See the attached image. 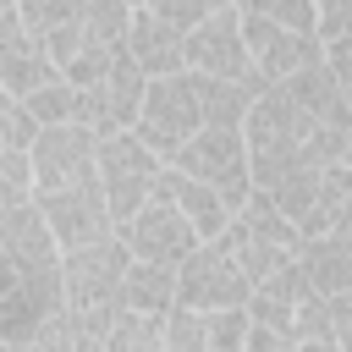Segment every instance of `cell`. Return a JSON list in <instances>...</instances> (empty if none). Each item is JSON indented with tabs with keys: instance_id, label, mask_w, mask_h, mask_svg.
Returning a JSON list of instances; mask_svg holds the SVG:
<instances>
[{
	"instance_id": "cell-16",
	"label": "cell",
	"mask_w": 352,
	"mask_h": 352,
	"mask_svg": "<svg viewBox=\"0 0 352 352\" xmlns=\"http://www.w3.org/2000/svg\"><path fill=\"white\" fill-rule=\"evenodd\" d=\"M126 55L143 66V77H170V72H187L182 66V28L165 22L154 6H132V22H126Z\"/></svg>"
},
{
	"instance_id": "cell-36",
	"label": "cell",
	"mask_w": 352,
	"mask_h": 352,
	"mask_svg": "<svg viewBox=\"0 0 352 352\" xmlns=\"http://www.w3.org/2000/svg\"><path fill=\"white\" fill-rule=\"evenodd\" d=\"M319 60L330 66V77L346 88L352 82V33H336V38H319Z\"/></svg>"
},
{
	"instance_id": "cell-11",
	"label": "cell",
	"mask_w": 352,
	"mask_h": 352,
	"mask_svg": "<svg viewBox=\"0 0 352 352\" xmlns=\"http://www.w3.org/2000/svg\"><path fill=\"white\" fill-rule=\"evenodd\" d=\"M116 236L126 242L132 258H154V264H182L204 242L192 231V220L170 198H160V192H148V204H138L126 220H116Z\"/></svg>"
},
{
	"instance_id": "cell-27",
	"label": "cell",
	"mask_w": 352,
	"mask_h": 352,
	"mask_svg": "<svg viewBox=\"0 0 352 352\" xmlns=\"http://www.w3.org/2000/svg\"><path fill=\"white\" fill-rule=\"evenodd\" d=\"M292 346H336V330H330V297L324 292H302V302L292 308Z\"/></svg>"
},
{
	"instance_id": "cell-4",
	"label": "cell",
	"mask_w": 352,
	"mask_h": 352,
	"mask_svg": "<svg viewBox=\"0 0 352 352\" xmlns=\"http://www.w3.org/2000/svg\"><path fill=\"white\" fill-rule=\"evenodd\" d=\"M170 165L187 170V176H198V182H209L231 209L253 192V170H248V138H242V126H214V121H204V126L170 154Z\"/></svg>"
},
{
	"instance_id": "cell-3",
	"label": "cell",
	"mask_w": 352,
	"mask_h": 352,
	"mask_svg": "<svg viewBox=\"0 0 352 352\" xmlns=\"http://www.w3.org/2000/svg\"><path fill=\"white\" fill-rule=\"evenodd\" d=\"M220 236L231 242V253H236V264L253 275V286H258L264 275H275L286 258H297V248H302V231L275 209V198H270L264 187H253V192L236 204V214H231V226H226Z\"/></svg>"
},
{
	"instance_id": "cell-22",
	"label": "cell",
	"mask_w": 352,
	"mask_h": 352,
	"mask_svg": "<svg viewBox=\"0 0 352 352\" xmlns=\"http://www.w3.org/2000/svg\"><path fill=\"white\" fill-rule=\"evenodd\" d=\"M121 302L143 308V314H165L176 302V264H154V258H132L126 280H121Z\"/></svg>"
},
{
	"instance_id": "cell-19",
	"label": "cell",
	"mask_w": 352,
	"mask_h": 352,
	"mask_svg": "<svg viewBox=\"0 0 352 352\" xmlns=\"http://www.w3.org/2000/svg\"><path fill=\"white\" fill-rule=\"evenodd\" d=\"M280 88L314 116V121H336V126H352V104H346V88L330 77V66L324 60H308L302 72H292V77H280Z\"/></svg>"
},
{
	"instance_id": "cell-24",
	"label": "cell",
	"mask_w": 352,
	"mask_h": 352,
	"mask_svg": "<svg viewBox=\"0 0 352 352\" xmlns=\"http://www.w3.org/2000/svg\"><path fill=\"white\" fill-rule=\"evenodd\" d=\"M104 352H165V330H160V314H143V308H116L110 330H104Z\"/></svg>"
},
{
	"instance_id": "cell-13",
	"label": "cell",
	"mask_w": 352,
	"mask_h": 352,
	"mask_svg": "<svg viewBox=\"0 0 352 352\" xmlns=\"http://www.w3.org/2000/svg\"><path fill=\"white\" fill-rule=\"evenodd\" d=\"M143 82H148L143 66H138V60L126 55V44H121V55L110 60V72L77 88V121L94 126L99 138L132 126V116H138V104H143Z\"/></svg>"
},
{
	"instance_id": "cell-6",
	"label": "cell",
	"mask_w": 352,
	"mask_h": 352,
	"mask_svg": "<svg viewBox=\"0 0 352 352\" xmlns=\"http://www.w3.org/2000/svg\"><path fill=\"white\" fill-rule=\"evenodd\" d=\"M198 126H204V116H198L192 72H170V77H148V82H143V104H138V116H132V132H138L160 160H170Z\"/></svg>"
},
{
	"instance_id": "cell-23",
	"label": "cell",
	"mask_w": 352,
	"mask_h": 352,
	"mask_svg": "<svg viewBox=\"0 0 352 352\" xmlns=\"http://www.w3.org/2000/svg\"><path fill=\"white\" fill-rule=\"evenodd\" d=\"M50 308H60V302H44L33 286L16 280L11 292H0V341H6V346H33L38 319H44Z\"/></svg>"
},
{
	"instance_id": "cell-35",
	"label": "cell",
	"mask_w": 352,
	"mask_h": 352,
	"mask_svg": "<svg viewBox=\"0 0 352 352\" xmlns=\"http://www.w3.org/2000/svg\"><path fill=\"white\" fill-rule=\"evenodd\" d=\"M314 33L319 38L352 33V0H314Z\"/></svg>"
},
{
	"instance_id": "cell-42",
	"label": "cell",
	"mask_w": 352,
	"mask_h": 352,
	"mask_svg": "<svg viewBox=\"0 0 352 352\" xmlns=\"http://www.w3.org/2000/svg\"><path fill=\"white\" fill-rule=\"evenodd\" d=\"M126 6H148V0H126Z\"/></svg>"
},
{
	"instance_id": "cell-8",
	"label": "cell",
	"mask_w": 352,
	"mask_h": 352,
	"mask_svg": "<svg viewBox=\"0 0 352 352\" xmlns=\"http://www.w3.org/2000/svg\"><path fill=\"white\" fill-rule=\"evenodd\" d=\"M253 275L236 264L226 236H204L182 264H176V302L187 308H236L248 302Z\"/></svg>"
},
{
	"instance_id": "cell-1",
	"label": "cell",
	"mask_w": 352,
	"mask_h": 352,
	"mask_svg": "<svg viewBox=\"0 0 352 352\" xmlns=\"http://www.w3.org/2000/svg\"><path fill=\"white\" fill-rule=\"evenodd\" d=\"M126 264H132V253H126V242H121L116 231H104V236L77 242V248H66V253H60L66 308L82 319V330H88V341H94V352H104V330H110V319H116V308H121Z\"/></svg>"
},
{
	"instance_id": "cell-18",
	"label": "cell",
	"mask_w": 352,
	"mask_h": 352,
	"mask_svg": "<svg viewBox=\"0 0 352 352\" xmlns=\"http://www.w3.org/2000/svg\"><path fill=\"white\" fill-rule=\"evenodd\" d=\"M297 264H302V275H308L314 292H352V231L330 226V231L302 236Z\"/></svg>"
},
{
	"instance_id": "cell-28",
	"label": "cell",
	"mask_w": 352,
	"mask_h": 352,
	"mask_svg": "<svg viewBox=\"0 0 352 352\" xmlns=\"http://www.w3.org/2000/svg\"><path fill=\"white\" fill-rule=\"evenodd\" d=\"M204 314V352H242L248 341V302L236 308H198Z\"/></svg>"
},
{
	"instance_id": "cell-37",
	"label": "cell",
	"mask_w": 352,
	"mask_h": 352,
	"mask_svg": "<svg viewBox=\"0 0 352 352\" xmlns=\"http://www.w3.org/2000/svg\"><path fill=\"white\" fill-rule=\"evenodd\" d=\"M148 6H154L165 22H176V28H192V22H198V16H209L220 0H148Z\"/></svg>"
},
{
	"instance_id": "cell-21",
	"label": "cell",
	"mask_w": 352,
	"mask_h": 352,
	"mask_svg": "<svg viewBox=\"0 0 352 352\" xmlns=\"http://www.w3.org/2000/svg\"><path fill=\"white\" fill-rule=\"evenodd\" d=\"M44 77H55V60L44 55V44H38V33H16L6 50H0V88H11L16 99L22 94H33Z\"/></svg>"
},
{
	"instance_id": "cell-17",
	"label": "cell",
	"mask_w": 352,
	"mask_h": 352,
	"mask_svg": "<svg viewBox=\"0 0 352 352\" xmlns=\"http://www.w3.org/2000/svg\"><path fill=\"white\" fill-rule=\"evenodd\" d=\"M154 192H160V198H170V204L192 220V231H198V236H220V231L231 226V214H236V209H231V204H226L209 182H198V176H187V170H176L170 160L160 165Z\"/></svg>"
},
{
	"instance_id": "cell-20",
	"label": "cell",
	"mask_w": 352,
	"mask_h": 352,
	"mask_svg": "<svg viewBox=\"0 0 352 352\" xmlns=\"http://www.w3.org/2000/svg\"><path fill=\"white\" fill-rule=\"evenodd\" d=\"M258 88H264L258 72H253V77H204V72H192L198 116L214 121V126H242V116H248V104L258 99Z\"/></svg>"
},
{
	"instance_id": "cell-31",
	"label": "cell",
	"mask_w": 352,
	"mask_h": 352,
	"mask_svg": "<svg viewBox=\"0 0 352 352\" xmlns=\"http://www.w3.org/2000/svg\"><path fill=\"white\" fill-rule=\"evenodd\" d=\"M236 11H253V16H270L280 28H302L314 33V0H231Z\"/></svg>"
},
{
	"instance_id": "cell-25",
	"label": "cell",
	"mask_w": 352,
	"mask_h": 352,
	"mask_svg": "<svg viewBox=\"0 0 352 352\" xmlns=\"http://www.w3.org/2000/svg\"><path fill=\"white\" fill-rule=\"evenodd\" d=\"M22 104H28V116L44 126V121H77V82L66 77V72H55V77H44L33 94H22Z\"/></svg>"
},
{
	"instance_id": "cell-12",
	"label": "cell",
	"mask_w": 352,
	"mask_h": 352,
	"mask_svg": "<svg viewBox=\"0 0 352 352\" xmlns=\"http://www.w3.org/2000/svg\"><path fill=\"white\" fill-rule=\"evenodd\" d=\"M94 148H99V132L82 126V121H44V126H33V138H28L33 192L77 182V176H94Z\"/></svg>"
},
{
	"instance_id": "cell-9",
	"label": "cell",
	"mask_w": 352,
	"mask_h": 352,
	"mask_svg": "<svg viewBox=\"0 0 352 352\" xmlns=\"http://www.w3.org/2000/svg\"><path fill=\"white\" fill-rule=\"evenodd\" d=\"M182 66L204 77H253V55L242 38V11L214 6L192 28H182Z\"/></svg>"
},
{
	"instance_id": "cell-5",
	"label": "cell",
	"mask_w": 352,
	"mask_h": 352,
	"mask_svg": "<svg viewBox=\"0 0 352 352\" xmlns=\"http://www.w3.org/2000/svg\"><path fill=\"white\" fill-rule=\"evenodd\" d=\"M270 198H275V209L302 231V236H314V231H330L336 226V214L352 204V170L336 160V165H297L292 176H280L275 187H270Z\"/></svg>"
},
{
	"instance_id": "cell-38",
	"label": "cell",
	"mask_w": 352,
	"mask_h": 352,
	"mask_svg": "<svg viewBox=\"0 0 352 352\" xmlns=\"http://www.w3.org/2000/svg\"><path fill=\"white\" fill-rule=\"evenodd\" d=\"M330 297V330H336V346L352 352V292H324Z\"/></svg>"
},
{
	"instance_id": "cell-32",
	"label": "cell",
	"mask_w": 352,
	"mask_h": 352,
	"mask_svg": "<svg viewBox=\"0 0 352 352\" xmlns=\"http://www.w3.org/2000/svg\"><path fill=\"white\" fill-rule=\"evenodd\" d=\"M33 116H28V104L11 94V88H0V148H28V138H33Z\"/></svg>"
},
{
	"instance_id": "cell-29",
	"label": "cell",
	"mask_w": 352,
	"mask_h": 352,
	"mask_svg": "<svg viewBox=\"0 0 352 352\" xmlns=\"http://www.w3.org/2000/svg\"><path fill=\"white\" fill-rule=\"evenodd\" d=\"M160 330H165V352H204V314L198 308L170 302L160 314Z\"/></svg>"
},
{
	"instance_id": "cell-2",
	"label": "cell",
	"mask_w": 352,
	"mask_h": 352,
	"mask_svg": "<svg viewBox=\"0 0 352 352\" xmlns=\"http://www.w3.org/2000/svg\"><path fill=\"white\" fill-rule=\"evenodd\" d=\"M314 116L280 88V82H264L258 99L248 104L242 116V138H248V170H253V187H275L280 176H292L302 165V138H308Z\"/></svg>"
},
{
	"instance_id": "cell-26",
	"label": "cell",
	"mask_w": 352,
	"mask_h": 352,
	"mask_svg": "<svg viewBox=\"0 0 352 352\" xmlns=\"http://www.w3.org/2000/svg\"><path fill=\"white\" fill-rule=\"evenodd\" d=\"M126 22H132V6L126 0H82L77 6V28L88 44H121L126 38Z\"/></svg>"
},
{
	"instance_id": "cell-41",
	"label": "cell",
	"mask_w": 352,
	"mask_h": 352,
	"mask_svg": "<svg viewBox=\"0 0 352 352\" xmlns=\"http://www.w3.org/2000/svg\"><path fill=\"white\" fill-rule=\"evenodd\" d=\"M341 165L352 170V132H346V148H341Z\"/></svg>"
},
{
	"instance_id": "cell-40",
	"label": "cell",
	"mask_w": 352,
	"mask_h": 352,
	"mask_svg": "<svg viewBox=\"0 0 352 352\" xmlns=\"http://www.w3.org/2000/svg\"><path fill=\"white\" fill-rule=\"evenodd\" d=\"M11 286H16V264H11L6 248H0V292H11Z\"/></svg>"
},
{
	"instance_id": "cell-10",
	"label": "cell",
	"mask_w": 352,
	"mask_h": 352,
	"mask_svg": "<svg viewBox=\"0 0 352 352\" xmlns=\"http://www.w3.org/2000/svg\"><path fill=\"white\" fill-rule=\"evenodd\" d=\"M33 204L44 209L60 253L77 248V242H94L104 231H116V214H110V198L99 187V176H77V182H60V187H44L33 192Z\"/></svg>"
},
{
	"instance_id": "cell-14",
	"label": "cell",
	"mask_w": 352,
	"mask_h": 352,
	"mask_svg": "<svg viewBox=\"0 0 352 352\" xmlns=\"http://www.w3.org/2000/svg\"><path fill=\"white\" fill-rule=\"evenodd\" d=\"M242 38H248L253 72H258L264 82H280V77L302 72L308 60H319V33L280 28V22H270V16H253V11H242Z\"/></svg>"
},
{
	"instance_id": "cell-7",
	"label": "cell",
	"mask_w": 352,
	"mask_h": 352,
	"mask_svg": "<svg viewBox=\"0 0 352 352\" xmlns=\"http://www.w3.org/2000/svg\"><path fill=\"white\" fill-rule=\"evenodd\" d=\"M160 165H165V160H160V154H154L132 126H121V132H104V138H99V148H94V176H99V187H104V198H110V214H116V220H126L138 204H148Z\"/></svg>"
},
{
	"instance_id": "cell-30",
	"label": "cell",
	"mask_w": 352,
	"mask_h": 352,
	"mask_svg": "<svg viewBox=\"0 0 352 352\" xmlns=\"http://www.w3.org/2000/svg\"><path fill=\"white\" fill-rule=\"evenodd\" d=\"M33 198V160L28 148H0V209Z\"/></svg>"
},
{
	"instance_id": "cell-15",
	"label": "cell",
	"mask_w": 352,
	"mask_h": 352,
	"mask_svg": "<svg viewBox=\"0 0 352 352\" xmlns=\"http://www.w3.org/2000/svg\"><path fill=\"white\" fill-rule=\"evenodd\" d=\"M0 248L16 264V275H60V242L33 198L0 209Z\"/></svg>"
},
{
	"instance_id": "cell-34",
	"label": "cell",
	"mask_w": 352,
	"mask_h": 352,
	"mask_svg": "<svg viewBox=\"0 0 352 352\" xmlns=\"http://www.w3.org/2000/svg\"><path fill=\"white\" fill-rule=\"evenodd\" d=\"M77 6H82V0H16V11H22V28H28V33L55 28V22H72V16H77Z\"/></svg>"
},
{
	"instance_id": "cell-39",
	"label": "cell",
	"mask_w": 352,
	"mask_h": 352,
	"mask_svg": "<svg viewBox=\"0 0 352 352\" xmlns=\"http://www.w3.org/2000/svg\"><path fill=\"white\" fill-rule=\"evenodd\" d=\"M16 33H22V11H16V0H0V50H6Z\"/></svg>"
},
{
	"instance_id": "cell-33",
	"label": "cell",
	"mask_w": 352,
	"mask_h": 352,
	"mask_svg": "<svg viewBox=\"0 0 352 352\" xmlns=\"http://www.w3.org/2000/svg\"><path fill=\"white\" fill-rule=\"evenodd\" d=\"M38 44H44V55L55 60V72H66L88 38H82V28H77V16H72V22H55V28H38Z\"/></svg>"
}]
</instances>
